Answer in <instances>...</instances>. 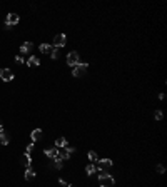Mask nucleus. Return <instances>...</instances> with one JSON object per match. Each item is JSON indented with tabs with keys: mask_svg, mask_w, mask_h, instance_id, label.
Returning <instances> with one entry per match:
<instances>
[{
	"mask_svg": "<svg viewBox=\"0 0 167 187\" xmlns=\"http://www.w3.org/2000/svg\"><path fill=\"white\" fill-rule=\"evenodd\" d=\"M64 149H65V151H67L69 154H72V152L75 151V147H69V146H67V147H64Z\"/></svg>",
	"mask_w": 167,
	"mask_h": 187,
	"instance_id": "393cba45",
	"label": "nucleus"
},
{
	"mask_svg": "<svg viewBox=\"0 0 167 187\" xmlns=\"http://www.w3.org/2000/svg\"><path fill=\"white\" fill-rule=\"evenodd\" d=\"M15 62L17 64H24V57H22V55H17V57H15Z\"/></svg>",
	"mask_w": 167,
	"mask_h": 187,
	"instance_id": "b1692460",
	"label": "nucleus"
},
{
	"mask_svg": "<svg viewBox=\"0 0 167 187\" xmlns=\"http://www.w3.org/2000/svg\"><path fill=\"white\" fill-rule=\"evenodd\" d=\"M32 140L34 142H37V140H40L42 139V129H34L32 130V134H30Z\"/></svg>",
	"mask_w": 167,
	"mask_h": 187,
	"instance_id": "f8f14e48",
	"label": "nucleus"
},
{
	"mask_svg": "<svg viewBox=\"0 0 167 187\" xmlns=\"http://www.w3.org/2000/svg\"><path fill=\"white\" fill-rule=\"evenodd\" d=\"M59 182H60V184H62L64 187H69V184H67V182H65V181H64V179H60V181H59Z\"/></svg>",
	"mask_w": 167,
	"mask_h": 187,
	"instance_id": "a878e982",
	"label": "nucleus"
},
{
	"mask_svg": "<svg viewBox=\"0 0 167 187\" xmlns=\"http://www.w3.org/2000/svg\"><path fill=\"white\" fill-rule=\"evenodd\" d=\"M112 164H114V162L110 161V159H99V161H97V169H99L100 172H105L112 167Z\"/></svg>",
	"mask_w": 167,
	"mask_h": 187,
	"instance_id": "7ed1b4c3",
	"label": "nucleus"
},
{
	"mask_svg": "<svg viewBox=\"0 0 167 187\" xmlns=\"http://www.w3.org/2000/svg\"><path fill=\"white\" fill-rule=\"evenodd\" d=\"M32 49H34L32 42H24L20 45V54H29V52H32Z\"/></svg>",
	"mask_w": 167,
	"mask_h": 187,
	"instance_id": "9d476101",
	"label": "nucleus"
},
{
	"mask_svg": "<svg viewBox=\"0 0 167 187\" xmlns=\"http://www.w3.org/2000/svg\"><path fill=\"white\" fill-rule=\"evenodd\" d=\"M20 162H22V166H24V167H30L32 166V157H30V154H24V156H22V159H20Z\"/></svg>",
	"mask_w": 167,
	"mask_h": 187,
	"instance_id": "9b49d317",
	"label": "nucleus"
},
{
	"mask_svg": "<svg viewBox=\"0 0 167 187\" xmlns=\"http://www.w3.org/2000/svg\"><path fill=\"white\" fill-rule=\"evenodd\" d=\"M95 171H97V167H95L94 164H89V166L85 167V172H87V174H89V176H90V174H94Z\"/></svg>",
	"mask_w": 167,
	"mask_h": 187,
	"instance_id": "a211bd4d",
	"label": "nucleus"
},
{
	"mask_svg": "<svg viewBox=\"0 0 167 187\" xmlns=\"http://www.w3.org/2000/svg\"><path fill=\"white\" fill-rule=\"evenodd\" d=\"M27 65H29V67H39V65H40V60H39L35 55H32V57L27 60Z\"/></svg>",
	"mask_w": 167,
	"mask_h": 187,
	"instance_id": "2eb2a0df",
	"label": "nucleus"
},
{
	"mask_svg": "<svg viewBox=\"0 0 167 187\" xmlns=\"http://www.w3.org/2000/svg\"><path fill=\"white\" fill-rule=\"evenodd\" d=\"M156 171L159 172V174H164V172H166V167H164V166H161V164H159V166L156 167Z\"/></svg>",
	"mask_w": 167,
	"mask_h": 187,
	"instance_id": "4be33fe9",
	"label": "nucleus"
},
{
	"mask_svg": "<svg viewBox=\"0 0 167 187\" xmlns=\"http://www.w3.org/2000/svg\"><path fill=\"white\" fill-rule=\"evenodd\" d=\"M44 152H45L47 157H50V159H54V161H59V152L60 151H59L57 147H54V149H45Z\"/></svg>",
	"mask_w": 167,
	"mask_h": 187,
	"instance_id": "0eeeda50",
	"label": "nucleus"
},
{
	"mask_svg": "<svg viewBox=\"0 0 167 187\" xmlns=\"http://www.w3.org/2000/svg\"><path fill=\"white\" fill-rule=\"evenodd\" d=\"M65 42H67V37H65V34H59V35H55V39H54L52 47H55V49H59V47H64V45H65Z\"/></svg>",
	"mask_w": 167,
	"mask_h": 187,
	"instance_id": "20e7f679",
	"label": "nucleus"
},
{
	"mask_svg": "<svg viewBox=\"0 0 167 187\" xmlns=\"http://www.w3.org/2000/svg\"><path fill=\"white\" fill-rule=\"evenodd\" d=\"M114 177L110 176V174H107V172H100L99 174V184L100 187H112L114 186Z\"/></svg>",
	"mask_w": 167,
	"mask_h": 187,
	"instance_id": "f257e3e1",
	"label": "nucleus"
},
{
	"mask_svg": "<svg viewBox=\"0 0 167 187\" xmlns=\"http://www.w3.org/2000/svg\"><path fill=\"white\" fill-rule=\"evenodd\" d=\"M87 157H89L90 164H94V162H97V161H99V156H97V154H95L94 151H90L89 154H87Z\"/></svg>",
	"mask_w": 167,
	"mask_h": 187,
	"instance_id": "f3484780",
	"label": "nucleus"
},
{
	"mask_svg": "<svg viewBox=\"0 0 167 187\" xmlns=\"http://www.w3.org/2000/svg\"><path fill=\"white\" fill-rule=\"evenodd\" d=\"M35 171H34V169H32V167H27V171H25V181H32V179H35Z\"/></svg>",
	"mask_w": 167,
	"mask_h": 187,
	"instance_id": "4468645a",
	"label": "nucleus"
},
{
	"mask_svg": "<svg viewBox=\"0 0 167 187\" xmlns=\"http://www.w3.org/2000/svg\"><path fill=\"white\" fill-rule=\"evenodd\" d=\"M32 151H34V144H29V146H27V149H25V154H30Z\"/></svg>",
	"mask_w": 167,
	"mask_h": 187,
	"instance_id": "5701e85b",
	"label": "nucleus"
},
{
	"mask_svg": "<svg viewBox=\"0 0 167 187\" xmlns=\"http://www.w3.org/2000/svg\"><path fill=\"white\" fill-rule=\"evenodd\" d=\"M0 79L4 82H10V80H14V72H12L10 69H2L0 70Z\"/></svg>",
	"mask_w": 167,
	"mask_h": 187,
	"instance_id": "423d86ee",
	"label": "nucleus"
},
{
	"mask_svg": "<svg viewBox=\"0 0 167 187\" xmlns=\"http://www.w3.org/2000/svg\"><path fill=\"white\" fill-rule=\"evenodd\" d=\"M154 117H156V120H162V119H164V114H162V110H156Z\"/></svg>",
	"mask_w": 167,
	"mask_h": 187,
	"instance_id": "aec40b11",
	"label": "nucleus"
},
{
	"mask_svg": "<svg viewBox=\"0 0 167 187\" xmlns=\"http://www.w3.org/2000/svg\"><path fill=\"white\" fill-rule=\"evenodd\" d=\"M87 67H89V64L87 62H79L72 70V75L74 77H84L85 74H87Z\"/></svg>",
	"mask_w": 167,
	"mask_h": 187,
	"instance_id": "f03ea898",
	"label": "nucleus"
},
{
	"mask_svg": "<svg viewBox=\"0 0 167 187\" xmlns=\"http://www.w3.org/2000/svg\"><path fill=\"white\" fill-rule=\"evenodd\" d=\"M69 187H74V186H70V184H69Z\"/></svg>",
	"mask_w": 167,
	"mask_h": 187,
	"instance_id": "c85d7f7f",
	"label": "nucleus"
},
{
	"mask_svg": "<svg viewBox=\"0 0 167 187\" xmlns=\"http://www.w3.org/2000/svg\"><path fill=\"white\" fill-rule=\"evenodd\" d=\"M79 62H80V55H79L77 52H70L67 55V64L70 65V67H75Z\"/></svg>",
	"mask_w": 167,
	"mask_h": 187,
	"instance_id": "39448f33",
	"label": "nucleus"
},
{
	"mask_svg": "<svg viewBox=\"0 0 167 187\" xmlns=\"http://www.w3.org/2000/svg\"><path fill=\"white\" fill-rule=\"evenodd\" d=\"M50 57H52V59H59V49H55V47H54L52 52H50Z\"/></svg>",
	"mask_w": 167,
	"mask_h": 187,
	"instance_id": "412c9836",
	"label": "nucleus"
},
{
	"mask_svg": "<svg viewBox=\"0 0 167 187\" xmlns=\"http://www.w3.org/2000/svg\"><path fill=\"white\" fill-rule=\"evenodd\" d=\"M7 24H9V25H17V24H19V22H20V17L17 15V14H9V15H7Z\"/></svg>",
	"mask_w": 167,
	"mask_h": 187,
	"instance_id": "1a4fd4ad",
	"label": "nucleus"
},
{
	"mask_svg": "<svg viewBox=\"0 0 167 187\" xmlns=\"http://www.w3.org/2000/svg\"><path fill=\"white\" fill-rule=\"evenodd\" d=\"M4 29H5V30H9V29H12V25H9V24L5 22V25H4Z\"/></svg>",
	"mask_w": 167,
	"mask_h": 187,
	"instance_id": "bb28decb",
	"label": "nucleus"
},
{
	"mask_svg": "<svg viewBox=\"0 0 167 187\" xmlns=\"http://www.w3.org/2000/svg\"><path fill=\"white\" fill-rule=\"evenodd\" d=\"M9 142H10V134H9V132H5V130L0 127V144L7 146Z\"/></svg>",
	"mask_w": 167,
	"mask_h": 187,
	"instance_id": "6e6552de",
	"label": "nucleus"
},
{
	"mask_svg": "<svg viewBox=\"0 0 167 187\" xmlns=\"http://www.w3.org/2000/svg\"><path fill=\"white\" fill-rule=\"evenodd\" d=\"M55 147H57V149L67 147V139H65V137H59V139H55Z\"/></svg>",
	"mask_w": 167,
	"mask_h": 187,
	"instance_id": "ddd939ff",
	"label": "nucleus"
},
{
	"mask_svg": "<svg viewBox=\"0 0 167 187\" xmlns=\"http://www.w3.org/2000/svg\"><path fill=\"white\" fill-rule=\"evenodd\" d=\"M62 166H64L62 161H54L52 162V167H54V169H57V171H59V169H62Z\"/></svg>",
	"mask_w": 167,
	"mask_h": 187,
	"instance_id": "6ab92c4d",
	"label": "nucleus"
},
{
	"mask_svg": "<svg viewBox=\"0 0 167 187\" xmlns=\"http://www.w3.org/2000/svg\"><path fill=\"white\" fill-rule=\"evenodd\" d=\"M0 127H2V119H0Z\"/></svg>",
	"mask_w": 167,
	"mask_h": 187,
	"instance_id": "cd10ccee",
	"label": "nucleus"
},
{
	"mask_svg": "<svg viewBox=\"0 0 167 187\" xmlns=\"http://www.w3.org/2000/svg\"><path fill=\"white\" fill-rule=\"evenodd\" d=\"M39 49H40V52H42V54H50L54 47H52V45H49V44H42Z\"/></svg>",
	"mask_w": 167,
	"mask_h": 187,
	"instance_id": "dca6fc26",
	"label": "nucleus"
}]
</instances>
